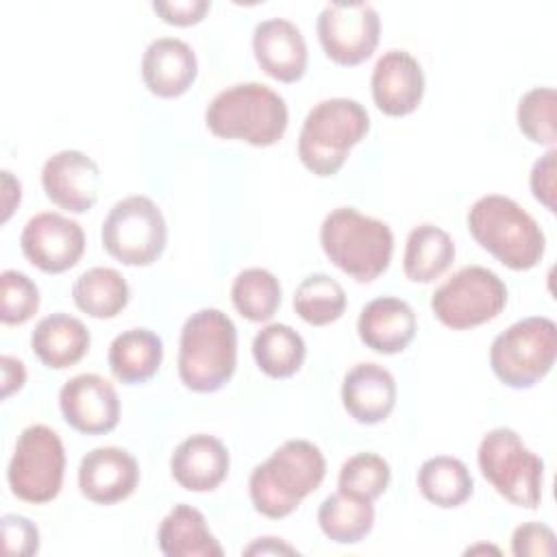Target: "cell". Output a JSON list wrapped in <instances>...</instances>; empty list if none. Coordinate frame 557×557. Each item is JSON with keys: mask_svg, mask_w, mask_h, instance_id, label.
I'll return each mask as SVG.
<instances>
[{"mask_svg": "<svg viewBox=\"0 0 557 557\" xmlns=\"http://www.w3.org/2000/svg\"><path fill=\"white\" fill-rule=\"evenodd\" d=\"M324 474L326 461L315 444L287 440L252 470L248 481L250 500L261 516L285 518L320 487Z\"/></svg>", "mask_w": 557, "mask_h": 557, "instance_id": "6da1fadb", "label": "cell"}, {"mask_svg": "<svg viewBox=\"0 0 557 557\" xmlns=\"http://www.w3.org/2000/svg\"><path fill=\"white\" fill-rule=\"evenodd\" d=\"M237 366V329L220 309L191 313L181 329L178 376L191 392L209 394L224 387Z\"/></svg>", "mask_w": 557, "mask_h": 557, "instance_id": "7a4b0ae2", "label": "cell"}, {"mask_svg": "<svg viewBox=\"0 0 557 557\" xmlns=\"http://www.w3.org/2000/svg\"><path fill=\"white\" fill-rule=\"evenodd\" d=\"M285 100L263 83H239L213 96L205 111L207 128L222 139H242L250 146H272L287 128Z\"/></svg>", "mask_w": 557, "mask_h": 557, "instance_id": "3957f363", "label": "cell"}, {"mask_svg": "<svg viewBox=\"0 0 557 557\" xmlns=\"http://www.w3.org/2000/svg\"><path fill=\"white\" fill-rule=\"evenodd\" d=\"M468 231L509 270H531L544 257L546 239L540 224L507 196H481L468 211Z\"/></svg>", "mask_w": 557, "mask_h": 557, "instance_id": "277c9868", "label": "cell"}, {"mask_svg": "<svg viewBox=\"0 0 557 557\" xmlns=\"http://www.w3.org/2000/svg\"><path fill=\"white\" fill-rule=\"evenodd\" d=\"M320 244L329 261L359 283L381 276L394 252L392 228L355 207H337L324 218Z\"/></svg>", "mask_w": 557, "mask_h": 557, "instance_id": "5b68a950", "label": "cell"}, {"mask_svg": "<svg viewBox=\"0 0 557 557\" xmlns=\"http://www.w3.org/2000/svg\"><path fill=\"white\" fill-rule=\"evenodd\" d=\"M370 131V117L352 98H329L318 102L305 117L298 137L302 165L318 176H333L344 165L352 146Z\"/></svg>", "mask_w": 557, "mask_h": 557, "instance_id": "8992f818", "label": "cell"}, {"mask_svg": "<svg viewBox=\"0 0 557 557\" xmlns=\"http://www.w3.org/2000/svg\"><path fill=\"white\" fill-rule=\"evenodd\" d=\"M557 357V326L550 318L531 315L498 333L490 346V366L500 383L529 389L540 383Z\"/></svg>", "mask_w": 557, "mask_h": 557, "instance_id": "52a82bcc", "label": "cell"}, {"mask_svg": "<svg viewBox=\"0 0 557 557\" xmlns=\"http://www.w3.org/2000/svg\"><path fill=\"white\" fill-rule=\"evenodd\" d=\"M476 461L490 485L516 507L537 509L542 503L544 461L513 429L498 426L483 435Z\"/></svg>", "mask_w": 557, "mask_h": 557, "instance_id": "ba28073f", "label": "cell"}, {"mask_svg": "<svg viewBox=\"0 0 557 557\" xmlns=\"http://www.w3.org/2000/svg\"><path fill=\"white\" fill-rule=\"evenodd\" d=\"M100 237L104 250L124 265H150L165 250L168 226L157 202L135 194L109 209Z\"/></svg>", "mask_w": 557, "mask_h": 557, "instance_id": "9c48e42d", "label": "cell"}, {"mask_svg": "<svg viewBox=\"0 0 557 557\" xmlns=\"http://www.w3.org/2000/svg\"><path fill=\"white\" fill-rule=\"evenodd\" d=\"M65 474L61 437L46 424L26 426L13 448L7 479L11 492L24 503H50L57 498Z\"/></svg>", "mask_w": 557, "mask_h": 557, "instance_id": "30bf717a", "label": "cell"}, {"mask_svg": "<svg viewBox=\"0 0 557 557\" xmlns=\"http://www.w3.org/2000/svg\"><path fill=\"white\" fill-rule=\"evenodd\" d=\"M507 305L503 278L483 268L466 265L446 278L431 296L435 318L455 331H466L494 320Z\"/></svg>", "mask_w": 557, "mask_h": 557, "instance_id": "8fae6325", "label": "cell"}, {"mask_svg": "<svg viewBox=\"0 0 557 557\" xmlns=\"http://www.w3.org/2000/svg\"><path fill=\"white\" fill-rule=\"evenodd\" d=\"M318 39L337 65H359L379 46L381 20L370 2H329L315 22Z\"/></svg>", "mask_w": 557, "mask_h": 557, "instance_id": "7c38bea8", "label": "cell"}, {"mask_svg": "<svg viewBox=\"0 0 557 557\" xmlns=\"http://www.w3.org/2000/svg\"><path fill=\"white\" fill-rule=\"evenodd\" d=\"M20 246L24 257L48 274H61L78 263L85 252V233L78 222L44 211L33 215L22 235Z\"/></svg>", "mask_w": 557, "mask_h": 557, "instance_id": "4fadbf2b", "label": "cell"}, {"mask_svg": "<svg viewBox=\"0 0 557 557\" xmlns=\"http://www.w3.org/2000/svg\"><path fill=\"white\" fill-rule=\"evenodd\" d=\"M59 407L65 422L85 435H102L120 422L115 387L100 374H76L63 383Z\"/></svg>", "mask_w": 557, "mask_h": 557, "instance_id": "5bb4252c", "label": "cell"}, {"mask_svg": "<svg viewBox=\"0 0 557 557\" xmlns=\"http://www.w3.org/2000/svg\"><path fill=\"white\" fill-rule=\"evenodd\" d=\"M41 185L59 209L85 213L98 200L100 168L81 150H61L44 163Z\"/></svg>", "mask_w": 557, "mask_h": 557, "instance_id": "9a60e30c", "label": "cell"}, {"mask_svg": "<svg viewBox=\"0 0 557 557\" xmlns=\"http://www.w3.org/2000/svg\"><path fill=\"white\" fill-rule=\"evenodd\" d=\"M370 87L379 111L392 117L409 115L424 96L422 65L407 50H387L372 70Z\"/></svg>", "mask_w": 557, "mask_h": 557, "instance_id": "2e32d148", "label": "cell"}, {"mask_svg": "<svg viewBox=\"0 0 557 557\" xmlns=\"http://www.w3.org/2000/svg\"><path fill=\"white\" fill-rule=\"evenodd\" d=\"M139 481L135 457L117 446L89 450L78 466L81 494L98 505H113L128 498Z\"/></svg>", "mask_w": 557, "mask_h": 557, "instance_id": "e0dca14e", "label": "cell"}, {"mask_svg": "<svg viewBox=\"0 0 557 557\" xmlns=\"http://www.w3.org/2000/svg\"><path fill=\"white\" fill-rule=\"evenodd\" d=\"M252 50L259 67L281 83H296L307 72V44L300 28L289 20L259 22L252 33Z\"/></svg>", "mask_w": 557, "mask_h": 557, "instance_id": "ac0fdd59", "label": "cell"}, {"mask_svg": "<svg viewBox=\"0 0 557 557\" xmlns=\"http://www.w3.org/2000/svg\"><path fill=\"white\" fill-rule=\"evenodd\" d=\"M198 74V61L189 44L178 37H159L141 57V78L150 94L176 98L185 94Z\"/></svg>", "mask_w": 557, "mask_h": 557, "instance_id": "d6986e66", "label": "cell"}, {"mask_svg": "<svg viewBox=\"0 0 557 557\" xmlns=\"http://www.w3.org/2000/svg\"><path fill=\"white\" fill-rule=\"evenodd\" d=\"M418 331V320L413 309L396 298L381 296L370 300L357 320L359 339L381 355L403 352Z\"/></svg>", "mask_w": 557, "mask_h": 557, "instance_id": "ffe728a7", "label": "cell"}, {"mask_svg": "<svg viewBox=\"0 0 557 557\" xmlns=\"http://www.w3.org/2000/svg\"><path fill=\"white\" fill-rule=\"evenodd\" d=\"M231 457L226 446L207 433H196L183 440L172 457L170 470L174 481L189 492H211L228 474Z\"/></svg>", "mask_w": 557, "mask_h": 557, "instance_id": "44dd1931", "label": "cell"}, {"mask_svg": "<svg viewBox=\"0 0 557 557\" xmlns=\"http://www.w3.org/2000/svg\"><path fill=\"white\" fill-rule=\"evenodd\" d=\"M342 403L357 422L379 424L394 411L396 381L379 363H357L344 376Z\"/></svg>", "mask_w": 557, "mask_h": 557, "instance_id": "7402d4cb", "label": "cell"}, {"mask_svg": "<svg viewBox=\"0 0 557 557\" xmlns=\"http://www.w3.org/2000/svg\"><path fill=\"white\" fill-rule=\"evenodd\" d=\"M87 326L67 313H52L41 318L30 333V348L48 368L63 370L78 363L89 350Z\"/></svg>", "mask_w": 557, "mask_h": 557, "instance_id": "603a6c76", "label": "cell"}, {"mask_svg": "<svg viewBox=\"0 0 557 557\" xmlns=\"http://www.w3.org/2000/svg\"><path fill=\"white\" fill-rule=\"evenodd\" d=\"M159 548L168 557H222L224 550L207 529L205 516L191 505H174L161 520Z\"/></svg>", "mask_w": 557, "mask_h": 557, "instance_id": "cb8c5ba5", "label": "cell"}, {"mask_svg": "<svg viewBox=\"0 0 557 557\" xmlns=\"http://www.w3.org/2000/svg\"><path fill=\"white\" fill-rule=\"evenodd\" d=\"M163 361V342L150 329H128L109 346V368L126 385L146 383Z\"/></svg>", "mask_w": 557, "mask_h": 557, "instance_id": "d4e9b609", "label": "cell"}, {"mask_svg": "<svg viewBox=\"0 0 557 557\" xmlns=\"http://www.w3.org/2000/svg\"><path fill=\"white\" fill-rule=\"evenodd\" d=\"M455 261V244L450 235L435 224L416 226L405 244L403 270L413 283H431L440 278Z\"/></svg>", "mask_w": 557, "mask_h": 557, "instance_id": "484cf974", "label": "cell"}, {"mask_svg": "<svg viewBox=\"0 0 557 557\" xmlns=\"http://www.w3.org/2000/svg\"><path fill=\"white\" fill-rule=\"evenodd\" d=\"M72 298L91 318H115L131 298L126 278L113 268H89L72 285Z\"/></svg>", "mask_w": 557, "mask_h": 557, "instance_id": "4316f807", "label": "cell"}, {"mask_svg": "<svg viewBox=\"0 0 557 557\" xmlns=\"http://www.w3.org/2000/svg\"><path fill=\"white\" fill-rule=\"evenodd\" d=\"M472 487V474L468 466L457 457L437 455L426 459L418 470L420 494L442 509L463 505L470 498Z\"/></svg>", "mask_w": 557, "mask_h": 557, "instance_id": "83f0119b", "label": "cell"}, {"mask_svg": "<svg viewBox=\"0 0 557 557\" xmlns=\"http://www.w3.org/2000/svg\"><path fill=\"white\" fill-rule=\"evenodd\" d=\"M318 524L329 540L337 544H357L374 527V507L366 498L337 490L322 500Z\"/></svg>", "mask_w": 557, "mask_h": 557, "instance_id": "f1b7e54d", "label": "cell"}, {"mask_svg": "<svg viewBox=\"0 0 557 557\" xmlns=\"http://www.w3.org/2000/svg\"><path fill=\"white\" fill-rule=\"evenodd\" d=\"M305 355V339L287 324H268L252 339V357L259 370L272 379H287L296 374Z\"/></svg>", "mask_w": 557, "mask_h": 557, "instance_id": "f546056e", "label": "cell"}, {"mask_svg": "<svg viewBox=\"0 0 557 557\" xmlns=\"http://www.w3.org/2000/svg\"><path fill=\"white\" fill-rule=\"evenodd\" d=\"M281 283L263 268H248L239 272L231 285L233 307L250 322L270 320L281 305Z\"/></svg>", "mask_w": 557, "mask_h": 557, "instance_id": "4dcf8cb0", "label": "cell"}, {"mask_svg": "<svg viewBox=\"0 0 557 557\" xmlns=\"http://www.w3.org/2000/svg\"><path fill=\"white\" fill-rule=\"evenodd\" d=\"M296 313L311 326H324L346 311V292L329 274H309L294 292Z\"/></svg>", "mask_w": 557, "mask_h": 557, "instance_id": "1f68e13d", "label": "cell"}, {"mask_svg": "<svg viewBox=\"0 0 557 557\" xmlns=\"http://www.w3.org/2000/svg\"><path fill=\"white\" fill-rule=\"evenodd\" d=\"M389 479H392L389 463L381 455L357 453L342 463L337 487L339 492L374 503L387 490Z\"/></svg>", "mask_w": 557, "mask_h": 557, "instance_id": "d6a6232c", "label": "cell"}, {"mask_svg": "<svg viewBox=\"0 0 557 557\" xmlns=\"http://www.w3.org/2000/svg\"><path fill=\"white\" fill-rule=\"evenodd\" d=\"M555 89L553 87H533L518 102V128L527 139L542 146H555Z\"/></svg>", "mask_w": 557, "mask_h": 557, "instance_id": "836d02e7", "label": "cell"}, {"mask_svg": "<svg viewBox=\"0 0 557 557\" xmlns=\"http://www.w3.org/2000/svg\"><path fill=\"white\" fill-rule=\"evenodd\" d=\"M39 309L37 285L17 270L0 274V320L4 324H24Z\"/></svg>", "mask_w": 557, "mask_h": 557, "instance_id": "e575fe53", "label": "cell"}, {"mask_svg": "<svg viewBox=\"0 0 557 557\" xmlns=\"http://www.w3.org/2000/svg\"><path fill=\"white\" fill-rule=\"evenodd\" d=\"M2 546L9 557H30L39 550V531L37 527L17 513H4L0 520Z\"/></svg>", "mask_w": 557, "mask_h": 557, "instance_id": "d590c367", "label": "cell"}, {"mask_svg": "<svg viewBox=\"0 0 557 557\" xmlns=\"http://www.w3.org/2000/svg\"><path fill=\"white\" fill-rule=\"evenodd\" d=\"M555 550V533L542 522H524L511 535V553L516 557H550Z\"/></svg>", "mask_w": 557, "mask_h": 557, "instance_id": "8d00e7d4", "label": "cell"}, {"mask_svg": "<svg viewBox=\"0 0 557 557\" xmlns=\"http://www.w3.org/2000/svg\"><path fill=\"white\" fill-rule=\"evenodd\" d=\"M555 157H557L555 148H550L544 157H540L533 163L531 178H529L535 200H540L548 211H555V172H557Z\"/></svg>", "mask_w": 557, "mask_h": 557, "instance_id": "74e56055", "label": "cell"}, {"mask_svg": "<svg viewBox=\"0 0 557 557\" xmlns=\"http://www.w3.org/2000/svg\"><path fill=\"white\" fill-rule=\"evenodd\" d=\"M154 13L161 15L163 22L174 26H191L198 24L205 13L211 9L209 0H174V2H152Z\"/></svg>", "mask_w": 557, "mask_h": 557, "instance_id": "f35d334b", "label": "cell"}, {"mask_svg": "<svg viewBox=\"0 0 557 557\" xmlns=\"http://www.w3.org/2000/svg\"><path fill=\"white\" fill-rule=\"evenodd\" d=\"M0 370H2V398H9L13 392H17L24 385L26 368L20 359L2 355Z\"/></svg>", "mask_w": 557, "mask_h": 557, "instance_id": "ab89813d", "label": "cell"}, {"mask_svg": "<svg viewBox=\"0 0 557 557\" xmlns=\"http://www.w3.org/2000/svg\"><path fill=\"white\" fill-rule=\"evenodd\" d=\"M20 198H22L20 181H15L9 170H2V222L11 218L15 205H20Z\"/></svg>", "mask_w": 557, "mask_h": 557, "instance_id": "60d3db41", "label": "cell"}, {"mask_svg": "<svg viewBox=\"0 0 557 557\" xmlns=\"http://www.w3.org/2000/svg\"><path fill=\"white\" fill-rule=\"evenodd\" d=\"M246 555H257V553H261V555H265V553H296L292 546H287V544H283L281 540H276V537H259L255 544H250L246 550H244Z\"/></svg>", "mask_w": 557, "mask_h": 557, "instance_id": "b9f144b4", "label": "cell"}]
</instances>
